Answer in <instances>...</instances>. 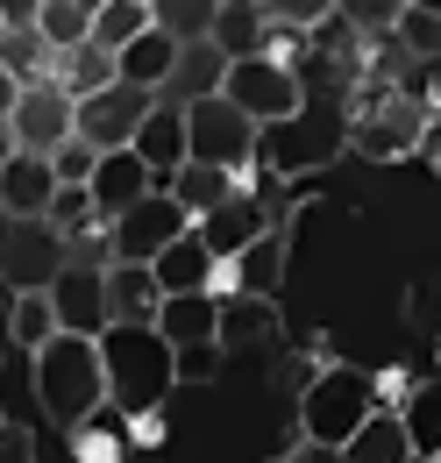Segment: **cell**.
Here are the masks:
<instances>
[{
	"mask_svg": "<svg viewBox=\"0 0 441 463\" xmlns=\"http://www.w3.org/2000/svg\"><path fill=\"white\" fill-rule=\"evenodd\" d=\"M36 14H43V0H0V22L7 29H36Z\"/></svg>",
	"mask_w": 441,
	"mask_h": 463,
	"instance_id": "obj_42",
	"label": "cell"
},
{
	"mask_svg": "<svg viewBox=\"0 0 441 463\" xmlns=\"http://www.w3.org/2000/svg\"><path fill=\"white\" fill-rule=\"evenodd\" d=\"M51 314L64 335H108L114 328V307H108V264H71L64 257V271L51 279Z\"/></svg>",
	"mask_w": 441,
	"mask_h": 463,
	"instance_id": "obj_12",
	"label": "cell"
},
{
	"mask_svg": "<svg viewBox=\"0 0 441 463\" xmlns=\"http://www.w3.org/2000/svg\"><path fill=\"white\" fill-rule=\"evenodd\" d=\"M285 286V235H257L242 257H228L214 271V299H277Z\"/></svg>",
	"mask_w": 441,
	"mask_h": 463,
	"instance_id": "obj_13",
	"label": "cell"
},
{
	"mask_svg": "<svg viewBox=\"0 0 441 463\" xmlns=\"http://www.w3.org/2000/svg\"><path fill=\"white\" fill-rule=\"evenodd\" d=\"M413 0H334V22L342 29H356L363 43H385L391 29H399V14H406Z\"/></svg>",
	"mask_w": 441,
	"mask_h": 463,
	"instance_id": "obj_34",
	"label": "cell"
},
{
	"mask_svg": "<svg viewBox=\"0 0 441 463\" xmlns=\"http://www.w3.org/2000/svg\"><path fill=\"white\" fill-rule=\"evenodd\" d=\"M36 29H43V43H51L57 58L79 51V43H93V14H86L79 0H51V7L36 14Z\"/></svg>",
	"mask_w": 441,
	"mask_h": 463,
	"instance_id": "obj_35",
	"label": "cell"
},
{
	"mask_svg": "<svg viewBox=\"0 0 441 463\" xmlns=\"http://www.w3.org/2000/svg\"><path fill=\"white\" fill-rule=\"evenodd\" d=\"M14 100H22V86H14V71H7V64H0V121L14 115Z\"/></svg>",
	"mask_w": 441,
	"mask_h": 463,
	"instance_id": "obj_43",
	"label": "cell"
},
{
	"mask_svg": "<svg viewBox=\"0 0 441 463\" xmlns=\"http://www.w3.org/2000/svg\"><path fill=\"white\" fill-rule=\"evenodd\" d=\"M57 335V314H51V292H14V307H7V343L14 349H36Z\"/></svg>",
	"mask_w": 441,
	"mask_h": 463,
	"instance_id": "obj_32",
	"label": "cell"
},
{
	"mask_svg": "<svg viewBox=\"0 0 441 463\" xmlns=\"http://www.w3.org/2000/svg\"><path fill=\"white\" fill-rule=\"evenodd\" d=\"M43 7H51V0H43Z\"/></svg>",
	"mask_w": 441,
	"mask_h": 463,
	"instance_id": "obj_48",
	"label": "cell"
},
{
	"mask_svg": "<svg viewBox=\"0 0 441 463\" xmlns=\"http://www.w3.org/2000/svg\"><path fill=\"white\" fill-rule=\"evenodd\" d=\"M86 193H93L100 222H121L136 200H150V193H157V178H150V165H143L136 150H108V157L93 165V178H86Z\"/></svg>",
	"mask_w": 441,
	"mask_h": 463,
	"instance_id": "obj_15",
	"label": "cell"
},
{
	"mask_svg": "<svg viewBox=\"0 0 441 463\" xmlns=\"http://www.w3.org/2000/svg\"><path fill=\"white\" fill-rule=\"evenodd\" d=\"M136 157L150 165V178L157 185H171V178L192 165V136H185V108H171V100H157L150 108V121L136 128Z\"/></svg>",
	"mask_w": 441,
	"mask_h": 463,
	"instance_id": "obj_16",
	"label": "cell"
},
{
	"mask_svg": "<svg viewBox=\"0 0 441 463\" xmlns=\"http://www.w3.org/2000/svg\"><path fill=\"white\" fill-rule=\"evenodd\" d=\"M71 449H79V463H128V442H121L114 413H93L86 428H71Z\"/></svg>",
	"mask_w": 441,
	"mask_h": 463,
	"instance_id": "obj_37",
	"label": "cell"
},
{
	"mask_svg": "<svg viewBox=\"0 0 441 463\" xmlns=\"http://www.w3.org/2000/svg\"><path fill=\"white\" fill-rule=\"evenodd\" d=\"M342 463H420V457H413V442H406V420L385 406V413L363 420V435L342 449Z\"/></svg>",
	"mask_w": 441,
	"mask_h": 463,
	"instance_id": "obj_23",
	"label": "cell"
},
{
	"mask_svg": "<svg viewBox=\"0 0 441 463\" xmlns=\"http://www.w3.org/2000/svg\"><path fill=\"white\" fill-rule=\"evenodd\" d=\"M264 7V22L285 29V36H321L334 22V0H257Z\"/></svg>",
	"mask_w": 441,
	"mask_h": 463,
	"instance_id": "obj_36",
	"label": "cell"
},
{
	"mask_svg": "<svg viewBox=\"0 0 441 463\" xmlns=\"http://www.w3.org/2000/svg\"><path fill=\"white\" fill-rule=\"evenodd\" d=\"M29 385H36V406L51 413L64 435L86 428L93 413H108V364H100L93 335H64L57 328L51 343L29 356Z\"/></svg>",
	"mask_w": 441,
	"mask_h": 463,
	"instance_id": "obj_2",
	"label": "cell"
},
{
	"mask_svg": "<svg viewBox=\"0 0 441 463\" xmlns=\"http://www.w3.org/2000/svg\"><path fill=\"white\" fill-rule=\"evenodd\" d=\"M371 413H385L378 406V378L363 364H321L306 378V392H299V435H306V449H334L342 457L363 435Z\"/></svg>",
	"mask_w": 441,
	"mask_h": 463,
	"instance_id": "obj_3",
	"label": "cell"
},
{
	"mask_svg": "<svg viewBox=\"0 0 441 463\" xmlns=\"http://www.w3.org/2000/svg\"><path fill=\"white\" fill-rule=\"evenodd\" d=\"M220 93L257 128H277V121L306 115V79H299V64H285V58H228Z\"/></svg>",
	"mask_w": 441,
	"mask_h": 463,
	"instance_id": "obj_6",
	"label": "cell"
},
{
	"mask_svg": "<svg viewBox=\"0 0 441 463\" xmlns=\"http://www.w3.org/2000/svg\"><path fill=\"white\" fill-rule=\"evenodd\" d=\"M192 229H200V242H207L220 264H228V257H242V250H249L257 235H271V214H264V200H257V193L242 185L235 200H220L214 214H200Z\"/></svg>",
	"mask_w": 441,
	"mask_h": 463,
	"instance_id": "obj_14",
	"label": "cell"
},
{
	"mask_svg": "<svg viewBox=\"0 0 441 463\" xmlns=\"http://www.w3.org/2000/svg\"><path fill=\"white\" fill-rule=\"evenodd\" d=\"M0 420H7V413H0Z\"/></svg>",
	"mask_w": 441,
	"mask_h": 463,
	"instance_id": "obj_50",
	"label": "cell"
},
{
	"mask_svg": "<svg viewBox=\"0 0 441 463\" xmlns=\"http://www.w3.org/2000/svg\"><path fill=\"white\" fill-rule=\"evenodd\" d=\"M334 150H349V115H334V121L292 115V121H277V128H264V136H257V172H271V178H306V172H321Z\"/></svg>",
	"mask_w": 441,
	"mask_h": 463,
	"instance_id": "obj_7",
	"label": "cell"
},
{
	"mask_svg": "<svg viewBox=\"0 0 441 463\" xmlns=\"http://www.w3.org/2000/svg\"><path fill=\"white\" fill-rule=\"evenodd\" d=\"M114 79V51H100V43H79V51H64L57 58V86L71 93V100H86V93H108Z\"/></svg>",
	"mask_w": 441,
	"mask_h": 463,
	"instance_id": "obj_29",
	"label": "cell"
},
{
	"mask_svg": "<svg viewBox=\"0 0 441 463\" xmlns=\"http://www.w3.org/2000/svg\"><path fill=\"white\" fill-rule=\"evenodd\" d=\"M391 36H399V51H406V58H420V64H441V14H427V7H406Z\"/></svg>",
	"mask_w": 441,
	"mask_h": 463,
	"instance_id": "obj_38",
	"label": "cell"
},
{
	"mask_svg": "<svg viewBox=\"0 0 441 463\" xmlns=\"http://www.w3.org/2000/svg\"><path fill=\"white\" fill-rule=\"evenodd\" d=\"M43 222H51V235H57V242H79V235L108 229V222H100V207H93V193H86V185H57V200H51V214H43Z\"/></svg>",
	"mask_w": 441,
	"mask_h": 463,
	"instance_id": "obj_33",
	"label": "cell"
},
{
	"mask_svg": "<svg viewBox=\"0 0 441 463\" xmlns=\"http://www.w3.org/2000/svg\"><path fill=\"white\" fill-rule=\"evenodd\" d=\"M7 128H14V143H22L29 157H57V150L79 136V100H71L57 79H36V86H22Z\"/></svg>",
	"mask_w": 441,
	"mask_h": 463,
	"instance_id": "obj_9",
	"label": "cell"
},
{
	"mask_svg": "<svg viewBox=\"0 0 441 463\" xmlns=\"http://www.w3.org/2000/svg\"><path fill=\"white\" fill-rule=\"evenodd\" d=\"M0 64L14 71V86L57 79V51L43 43V29H0Z\"/></svg>",
	"mask_w": 441,
	"mask_h": 463,
	"instance_id": "obj_28",
	"label": "cell"
},
{
	"mask_svg": "<svg viewBox=\"0 0 441 463\" xmlns=\"http://www.w3.org/2000/svg\"><path fill=\"white\" fill-rule=\"evenodd\" d=\"M150 29H157V22H150V0H108V7L93 14V43L114 51V58H121L136 36H150Z\"/></svg>",
	"mask_w": 441,
	"mask_h": 463,
	"instance_id": "obj_30",
	"label": "cell"
},
{
	"mask_svg": "<svg viewBox=\"0 0 441 463\" xmlns=\"http://www.w3.org/2000/svg\"><path fill=\"white\" fill-rule=\"evenodd\" d=\"M150 271H157V292H214V271H220V257L214 250H207V242H200V229H185L178 235V242H171L164 257H157V264H150Z\"/></svg>",
	"mask_w": 441,
	"mask_h": 463,
	"instance_id": "obj_19",
	"label": "cell"
},
{
	"mask_svg": "<svg viewBox=\"0 0 441 463\" xmlns=\"http://www.w3.org/2000/svg\"><path fill=\"white\" fill-rule=\"evenodd\" d=\"M0 29H7V22H0Z\"/></svg>",
	"mask_w": 441,
	"mask_h": 463,
	"instance_id": "obj_49",
	"label": "cell"
},
{
	"mask_svg": "<svg viewBox=\"0 0 441 463\" xmlns=\"http://www.w3.org/2000/svg\"><path fill=\"white\" fill-rule=\"evenodd\" d=\"M435 463H441V457H435Z\"/></svg>",
	"mask_w": 441,
	"mask_h": 463,
	"instance_id": "obj_51",
	"label": "cell"
},
{
	"mask_svg": "<svg viewBox=\"0 0 441 463\" xmlns=\"http://www.w3.org/2000/svg\"><path fill=\"white\" fill-rule=\"evenodd\" d=\"M108 307H114V321H143V328H157V307H164L157 271H150V264H108Z\"/></svg>",
	"mask_w": 441,
	"mask_h": 463,
	"instance_id": "obj_21",
	"label": "cell"
},
{
	"mask_svg": "<svg viewBox=\"0 0 441 463\" xmlns=\"http://www.w3.org/2000/svg\"><path fill=\"white\" fill-rule=\"evenodd\" d=\"M220 371V343H200V349H178V385H207Z\"/></svg>",
	"mask_w": 441,
	"mask_h": 463,
	"instance_id": "obj_40",
	"label": "cell"
},
{
	"mask_svg": "<svg viewBox=\"0 0 441 463\" xmlns=\"http://www.w3.org/2000/svg\"><path fill=\"white\" fill-rule=\"evenodd\" d=\"M150 108H157V93L114 79L108 93H86V100H79V143L100 150V157H108V150H136V128L150 121Z\"/></svg>",
	"mask_w": 441,
	"mask_h": 463,
	"instance_id": "obj_10",
	"label": "cell"
},
{
	"mask_svg": "<svg viewBox=\"0 0 441 463\" xmlns=\"http://www.w3.org/2000/svg\"><path fill=\"white\" fill-rule=\"evenodd\" d=\"M0 463H36V435L22 420H0Z\"/></svg>",
	"mask_w": 441,
	"mask_h": 463,
	"instance_id": "obj_41",
	"label": "cell"
},
{
	"mask_svg": "<svg viewBox=\"0 0 441 463\" xmlns=\"http://www.w3.org/2000/svg\"><path fill=\"white\" fill-rule=\"evenodd\" d=\"M271 463H277V457H271Z\"/></svg>",
	"mask_w": 441,
	"mask_h": 463,
	"instance_id": "obj_52",
	"label": "cell"
},
{
	"mask_svg": "<svg viewBox=\"0 0 441 463\" xmlns=\"http://www.w3.org/2000/svg\"><path fill=\"white\" fill-rule=\"evenodd\" d=\"M185 136H192V165H214L228 178H249L257 172V121L242 115L228 93H207V100H192L185 108Z\"/></svg>",
	"mask_w": 441,
	"mask_h": 463,
	"instance_id": "obj_5",
	"label": "cell"
},
{
	"mask_svg": "<svg viewBox=\"0 0 441 463\" xmlns=\"http://www.w3.org/2000/svg\"><path fill=\"white\" fill-rule=\"evenodd\" d=\"M64 271V242L51 235V222H14L0 229V286L7 292H51V279Z\"/></svg>",
	"mask_w": 441,
	"mask_h": 463,
	"instance_id": "obj_11",
	"label": "cell"
},
{
	"mask_svg": "<svg viewBox=\"0 0 441 463\" xmlns=\"http://www.w3.org/2000/svg\"><path fill=\"white\" fill-rule=\"evenodd\" d=\"M277 335V299H220V356Z\"/></svg>",
	"mask_w": 441,
	"mask_h": 463,
	"instance_id": "obj_27",
	"label": "cell"
},
{
	"mask_svg": "<svg viewBox=\"0 0 441 463\" xmlns=\"http://www.w3.org/2000/svg\"><path fill=\"white\" fill-rule=\"evenodd\" d=\"M220 7H257V0H220Z\"/></svg>",
	"mask_w": 441,
	"mask_h": 463,
	"instance_id": "obj_47",
	"label": "cell"
},
{
	"mask_svg": "<svg viewBox=\"0 0 441 463\" xmlns=\"http://www.w3.org/2000/svg\"><path fill=\"white\" fill-rule=\"evenodd\" d=\"M171 64H178V43H171L164 29H150V36H136V43L114 58V71H121V86L164 93V86H171Z\"/></svg>",
	"mask_w": 441,
	"mask_h": 463,
	"instance_id": "obj_22",
	"label": "cell"
},
{
	"mask_svg": "<svg viewBox=\"0 0 441 463\" xmlns=\"http://www.w3.org/2000/svg\"><path fill=\"white\" fill-rule=\"evenodd\" d=\"M51 200H57L51 157H29V150H22V157L0 165V214H14V222H43Z\"/></svg>",
	"mask_w": 441,
	"mask_h": 463,
	"instance_id": "obj_17",
	"label": "cell"
},
{
	"mask_svg": "<svg viewBox=\"0 0 441 463\" xmlns=\"http://www.w3.org/2000/svg\"><path fill=\"white\" fill-rule=\"evenodd\" d=\"M399 420H406V442H413V457L435 463V457H441V378L413 385V392H406V406H399Z\"/></svg>",
	"mask_w": 441,
	"mask_h": 463,
	"instance_id": "obj_25",
	"label": "cell"
},
{
	"mask_svg": "<svg viewBox=\"0 0 441 463\" xmlns=\"http://www.w3.org/2000/svg\"><path fill=\"white\" fill-rule=\"evenodd\" d=\"M420 136H427V108L413 100V93H399L385 79H371L363 71V100H356V115H349V150H363V157H420Z\"/></svg>",
	"mask_w": 441,
	"mask_h": 463,
	"instance_id": "obj_4",
	"label": "cell"
},
{
	"mask_svg": "<svg viewBox=\"0 0 441 463\" xmlns=\"http://www.w3.org/2000/svg\"><path fill=\"white\" fill-rule=\"evenodd\" d=\"M185 229H192V214H185L164 185H157V193H150V200H136L121 222H108V250H114V264H157Z\"/></svg>",
	"mask_w": 441,
	"mask_h": 463,
	"instance_id": "obj_8",
	"label": "cell"
},
{
	"mask_svg": "<svg viewBox=\"0 0 441 463\" xmlns=\"http://www.w3.org/2000/svg\"><path fill=\"white\" fill-rule=\"evenodd\" d=\"M7 157H22V143H14V128L0 121V165H7Z\"/></svg>",
	"mask_w": 441,
	"mask_h": 463,
	"instance_id": "obj_44",
	"label": "cell"
},
{
	"mask_svg": "<svg viewBox=\"0 0 441 463\" xmlns=\"http://www.w3.org/2000/svg\"><path fill=\"white\" fill-rule=\"evenodd\" d=\"M150 22L164 29L171 43H214V22H220V0H150Z\"/></svg>",
	"mask_w": 441,
	"mask_h": 463,
	"instance_id": "obj_24",
	"label": "cell"
},
{
	"mask_svg": "<svg viewBox=\"0 0 441 463\" xmlns=\"http://www.w3.org/2000/svg\"><path fill=\"white\" fill-rule=\"evenodd\" d=\"M100 364H108V413L114 420H157L164 400L178 392V349L143 328V321H114L100 335Z\"/></svg>",
	"mask_w": 441,
	"mask_h": 463,
	"instance_id": "obj_1",
	"label": "cell"
},
{
	"mask_svg": "<svg viewBox=\"0 0 441 463\" xmlns=\"http://www.w3.org/2000/svg\"><path fill=\"white\" fill-rule=\"evenodd\" d=\"M214 43L228 51V58H264V51H271V22H264V7H220Z\"/></svg>",
	"mask_w": 441,
	"mask_h": 463,
	"instance_id": "obj_31",
	"label": "cell"
},
{
	"mask_svg": "<svg viewBox=\"0 0 441 463\" xmlns=\"http://www.w3.org/2000/svg\"><path fill=\"white\" fill-rule=\"evenodd\" d=\"M413 7H427V14H441V0H413Z\"/></svg>",
	"mask_w": 441,
	"mask_h": 463,
	"instance_id": "obj_46",
	"label": "cell"
},
{
	"mask_svg": "<svg viewBox=\"0 0 441 463\" xmlns=\"http://www.w3.org/2000/svg\"><path fill=\"white\" fill-rule=\"evenodd\" d=\"M93 165H100V150H86L79 136H71V143H64V150H57V157H51L57 185H86V178H93Z\"/></svg>",
	"mask_w": 441,
	"mask_h": 463,
	"instance_id": "obj_39",
	"label": "cell"
},
{
	"mask_svg": "<svg viewBox=\"0 0 441 463\" xmlns=\"http://www.w3.org/2000/svg\"><path fill=\"white\" fill-rule=\"evenodd\" d=\"M79 7H86V14H100V7H108V0H79Z\"/></svg>",
	"mask_w": 441,
	"mask_h": 463,
	"instance_id": "obj_45",
	"label": "cell"
},
{
	"mask_svg": "<svg viewBox=\"0 0 441 463\" xmlns=\"http://www.w3.org/2000/svg\"><path fill=\"white\" fill-rule=\"evenodd\" d=\"M220 79H228V51H220V43H185V51H178V64H171V86L157 93V100L192 108V100L220 93Z\"/></svg>",
	"mask_w": 441,
	"mask_h": 463,
	"instance_id": "obj_20",
	"label": "cell"
},
{
	"mask_svg": "<svg viewBox=\"0 0 441 463\" xmlns=\"http://www.w3.org/2000/svg\"><path fill=\"white\" fill-rule=\"evenodd\" d=\"M164 193L178 200V207H185V214H192V222H200V214H214L220 200H235V193H242V178L214 172V165H185V172L171 178Z\"/></svg>",
	"mask_w": 441,
	"mask_h": 463,
	"instance_id": "obj_26",
	"label": "cell"
},
{
	"mask_svg": "<svg viewBox=\"0 0 441 463\" xmlns=\"http://www.w3.org/2000/svg\"><path fill=\"white\" fill-rule=\"evenodd\" d=\"M157 335L171 349H200V343H220V299L214 292H171L157 307Z\"/></svg>",
	"mask_w": 441,
	"mask_h": 463,
	"instance_id": "obj_18",
	"label": "cell"
}]
</instances>
